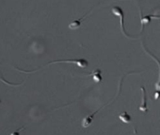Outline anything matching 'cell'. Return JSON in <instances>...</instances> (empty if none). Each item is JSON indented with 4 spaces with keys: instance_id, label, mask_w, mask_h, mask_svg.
<instances>
[{
    "instance_id": "cell-5",
    "label": "cell",
    "mask_w": 160,
    "mask_h": 135,
    "mask_svg": "<svg viewBox=\"0 0 160 135\" xmlns=\"http://www.w3.org/2000/svg\"><path fill=\"white\" fill-rule=\"evenodd\" d=\"M1 100H0V104H1Z\"/></svg>"
},
{
    "instance_id": "cell-2",
    "label": "cell",
    "mask_w": 160,
    "mask_h": 135,
    "mask_svg": "<svg viewBox=\"0 0 160 135\" xmlns=\"http://www.w3.org/2000/svg\"><path fill=\"white\" fill-rule=\"evenodd\" d=\"M141 88L142 89V104L140 106L139 109L142 112L145 113H147L148 110L147 107L146 94V91L144 88L142 87Z\"/></svg>"
},
{
    "instance_id": "cell-4",
    "label": "cell",
    "mask_w": 160,
    "mask_h": 135,
    "mask_svg": "<svg viewBox=\"0 0 160 135\" xmlns=\"http://www.w3.org/2000/svg\"><path fill=\"white\" fill-rule=\"evenodd\" d=\"M119 119L126 124H129L132 122V118L127 112L121 113L118 116Z\"/></svg>"
},
{
    "instance_id": "cell-1",
    "label": "cell",
    "mask_w": 160,
    "mask_h": 135,
    "mask_svg": "<svg viewBox=\"0 0 160 135\" xmlns=\"http://www.w3.org/2000/svg\"><path fill=\"white\" fill-rule=\"evenodd\" d=\"M88 76H91L94 81L97 83H100L102 80V71L99 69L94 70L90 74L88 75Z\"/></svg>"
},
{
    "instance_id": "cell-3",
    "label": "cell",
    "mask_w": 160,
    "mask_h": 135,
    "mask_svg": "<svg viewBox=\"0 0 160 135\" xmlns=\"http://www.w3.org/2000/svg\"><path fill=\"white\" fill-rule=\"evenodd\" d=\"M153 18H160V16L154 15H149L145 17H141V23L142 25V30H143L144 25L149 23Z\"/></svg>"
}]
</instances>
